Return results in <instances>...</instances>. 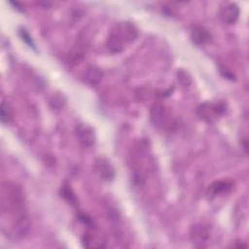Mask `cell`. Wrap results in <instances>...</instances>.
<instances>
[{
  "instance_id": "cell-15",
  "label": "cell",
  "mask_w": 249,
  "mask_h": 249,
  "mask_svg": "<svg viewBox=\"0 0 249 249\" xmlns=\"http://www.w3.org/2000/svg\"><path fill=\"white\" fill-rule=\"evenodd\" d=\"M10 4L13 5V6L15 7V9H17V10L19 11V12H23V11H24L23 6H22L21 4H19L18 2H10Z\"/></svg>"
},
{
  "instance_id": "cell-7",
  "label": "cell",
  "mask_w": 249,
  "mask_h": 249,
  "mask_svg": "<svg viewBox=\"0 0 249 249\" xmlns=\"http://www.w3.org/2000/svg\"><path fill=\"white\" fill-rule=\"evenodd\" d=\"M151 120L157 126L165 125L169 121V114L167 109L161 104H155L151 109Z\"/></svg>"
},
{
  "instance_id": "cell-12",
  "label": "cell",
  "mask_w": 249,
  "mask_h": 249,
  "mask_svg": "<svg viewBox=\"0 0 249 249\" xmlns=\"http://www.w3.org/2000/svg\"><path fill=\"white\" fill-rule=\"evenodd\" d=\"M13 118V113H12V109L10 107V105L3 100L1 102V113H0V119H1V123L2 124H8L11 122Z\"/></svg>"
},
{
  "instance_id": "cell-14",
  "label": "cell",
  "mask_w": 249,
  "mask_h": 249,
  "mask_svg": "<svg viewBox=\"0 0 249 249\" xmlns=\"http://www.w3.org/2000/svg\"><path fill=\"white\" fill-rule=\"evenodd\" d=\"M220 72L221 74L226 77L227 79H230V80H234V75L228 69H226L225 67H220Z\"/></svg>"
},
{
  "instance_id": "cell-9",
  "label": "cell",
  "mask_w": 249,
  "mask_h": 249,
  "mask_svg": "<svg viewBox=\"0 0 249 249\" xmlns=\"http://www.w3.org/2000/svg\"><path fill=\"white\" fill-rule=\"evenodd\" d=\"M102 78H103V73L101 69L94 65L89 66L84 74V81L91 87L97 86L101 82Z\"/></svg>"
},
{
  "instance_id": "cell-13",
  "label": "cell",
  "mask_w": 249,
  "mask_h": 249,
  "mask_svg": "<svg viewBox=\"0 0 249 249\" xmlns=\"http://www.w3.org/2000/svg\"><path fill=\"white\" fill-rule=\"evenodd\" d=\"M19 35L21 36L22 40H23L27 45H29L31 48H35V45H34V43H33V40H32L31 36L29 35V33H28L25 29H20V30H19Z\"/></svg>"
},
{
  "instance_id": "cell-2",
  "label": "cell",
  "mask_w": 249,
  "mask_h": 249,
  "mask_svg": "<svg viewBox=\"0 0 249 249\" xmlns=\"http://www.w3.org/2000/svg\"><path fill=\"white\" fill-rule=\"evenodd\" d=\"M138 37V29L128 21L118 23L107 39V48L113 53H121L127 44L134 42Z\"/></svg>"
},
{
  "instance_id": "cell-3",
  "label": "cell",
  "mask_w": 249,
  "mask_h": 249,
  "mask_svg": "<svg viewBox=\"0 0 249 249\" xmlns=\"http://www.w3.org/2000/svg\"><path fill=\"white\" fill-rule=\"evenodd\" d=\"M225 111H226V105L222 102H219V103L205 102L201 104L197 110L199 116L208 122L215 120L217 117L224 114Z\"/></svg>"
},
{
  "instance_id": "cell-6",
  "label": "cell",
  "mask_w": 249,
  "mask_h": 249,
  "mask_svg": "<svg viewBox=\"0 0 249 249\" xmlns=\"http://www.w3.org/2000/svg\"><path fill=\"white\" fill-rule=\"evenodd\" d=\"M222 20L227 24H233L239 17V8L235 3H226L220 11Z\"/></svg>"
},
{
  "instance_id": "cell-11",
  "label": "cell",
  "mask_w": 249,
  "mask_h": 249,
  "mask_svg": "<svg viewBox=\"0 0 249 249\" xmlns=\"http://www.w3.org/2000/svg\"><path fill=\"white\" fill-rule=\"evenodd\" d=\"M233 184L231 181L228 180H221V181H216L212 185L209 186L208 188V194L209 196H218L224 193H227L232 188Z\"/></svg>"
},
{
  "instance_id": "cell-5",
  "label": "cell",
  "mask_w": 249,
  "mask_h": 249,
  "mask_svg": "<svg viewBox=\"0 0 249 249\" xmlns=\"http://www.w3.org/2000/svg\"><path fill=\"white\" fill-rule=\"evenodd\" d=\"M76 137L79 141V143L85 147V148H89L95 143V132L94 129L86 124H80L76 129Z\"/></svg>"
},
{
  "instance_id": "cell-8",
  "label": "cell",
  "mask_w": 249,
  "mask_h": 249,
  "mask_svg": "<svg viewBox=\"0 0 249 249\" xmlns=\"http://www.w3.org/2000/svg\"><path fill=\"white\" fill-rule=\"evenodd\" d=\"M190 37L193 43L198 46L206 44L211 39V35L208 32V30H206L204 27L199 25H196L191 29Z\"/></svg>"
},
{
  "instance_id": "cell-10",
  "label": "cell",
  "mask_w": 249,
  "mask_h": 249,
  "mask_svg": "<svg viewBox=\"0 0 249 249\" xmlns=\"http://www.w3.org/2000/svg\"><path fill=\"white\" fill-rule=\"evenodd\" d=\"M83 245L88 248H103L105 239L96 232H86L83 236Z\"/></svg>"
},
{
  "instance_id": "cell-4",
  "label": "cell",
  "mask_w": 249,
  "mask_h": 249,
  "mask_svg": "<svg viewBox=\"0 0 249 249\" xmlns=\"http://www.w3.org/2000/svg\"><path fill=\"white\" fill-rule=\"evenodd\" d=\"M94 172L103 181H111L115 177V169L106 158H97L93 163Z\"/></svg>"
},
{
  "instance_id": "cell-1",
  "label": "cell",
  "mask_w": 249,
  "mask_h": 249,
  "mask_svg": "<svg viewBox=\"0 0 249 249\" xmlns=\"http://www.w3.org/2000/svg\"><path fill=\"white\" fill-rule=\"evenodd\" d=\"M1 230L7 237H24L30 231L31 221L25 205L23 192L16 183L6 181L0 192Z\"/></svg>"
}]
</instances>
